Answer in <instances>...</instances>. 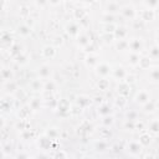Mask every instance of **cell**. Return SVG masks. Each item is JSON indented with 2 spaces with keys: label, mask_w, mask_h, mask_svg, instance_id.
Here are the masks:
<instances>
[{
  "label": "cell",
  "mask_w": 159,
  "mask_h": 159,
  "mask_svg": "<svg viewBox=\"0 0 159 159\" xmlns=\"http://www.w3.org/2000/svg\"><path fill=\"white\" fill-rule=\"evenodd\" d=\"M12 45H14V41H12L11 35L7 31H1L0 32V48L10 50Z\"/></svg>",
  "instance_id": "1"
},
{
  "label": "cell",
  "mask_w": 159,
  "mask_h": 159,
  "mask_svg": "<svg viewBox=\"0 0 159 159\" xmlns=\"http://www.w3.org/2000/svg\"><path fill=\"white\" fill-rule=\"evenodd\" d=\"M94 70H96V73H97L99 77H107V76H109L111 72H112V67H111V65L107 63V62H98V63L96 65Z\"/></svg>",
  "instance_id": "2"
},
{
  "label": "cell",
  "mask_w": 159,
  "mask_h": 159,
  "mask_svg": "<svg viewBox=\"0 0 159 159\" xmlns=\"http://www.w3.org/2000/svg\"><path fill=\"white\" fill-rule=\"evenodd\" d=\"M127 150H128V153H129L132 157H139L140 152L143 150V147L139 144L138 140H132V142L128 143Z\"/></svg>",
  "instance_id": "3"
},
{
  "label": "cell",
  "mask_w": 159,
  "mask_h": 159,
  "mask_svg": "<svg viewBox=\"0 0 159 159\" xmlns=\"http://www.w3.org/2000/svg\"><path fill=\"white\" fill-rule=\"evenodd\" d=\"M119 11H120L122 16H123V17H125V19L133 20V19H135V17H137V10H135V9H134V6H132V5H125V6L120 7V9H119Z\"/></svg>",
  "instance_id": "4"
},
{
  "label": "cell",
  "mask_w": 159,
  "mask_h": 159,
  "mask_svg": "<svg viewBox=\"0 0 159 159\" xmlns=\"http://www.w3.org/2000/svg\"><path fill=\"white\" fill-rule=\"evenodd\" d=\"M143 48V42L140 39H132V40H128V50L130 52H140Z\"/></svg>",
  "instance_id": "5"
},
{
  "label": "cell",
  "mask_w": 159,
  "mask_h": 159,
  "mask_svg": "<svg viewBox=\"0 0 159 159\" xmlns=\"http://www.w3.org/2000/svg\"><path fill=\"white\" fill-rule=\"evenodd\" d=\"M149 99H150V94H149V92H148L147 89H140V91L135 94V97H134L135 103H138V104H140V106H143L144 103H147Z\"/></svg>",
  "instance_id": "6"
},
{
  "label": "cell",
  "mask_w": 159,
  "mask_h": 159,
  "mask_svg": "<svg viewBox=\"0 0 159 159\" xmlns=\"http://www.w3.org/2000/svg\"><path fill=\"white\" fill-rule=\"evenodd\" d=\"M37 145L40 149L42 150H48L51 147H52V139H50L46 134L41 135L39 139H37Z\"/></svg>",
  "instance_id": "7"
},
{
  "label": "cell",
  "mask_w": 159,
  "mask_h": 159,
  "mask_svg": "<svg viewBox=\"0 0 159 159\" xmlns=\"http://www.w3.org/2000/svg\"><path fill=\"white\" fill-rule=\"evenodd\" d=\"M139 16H140V20L142 21H153L155 19V10H152V9H144L139 12Z\"/></svg>",
  "instance_id": "8"
},
{
  "label": "cell",
  "mask_w": 159,
  "mask_h": 159,
  "mask_svg": "<svg viewBox=\"0 0 159 159\" xmlns=\"http://www.w3.org/2000/svg\"><path fill=\"white\" fill-rule=\"evenodd\" d=\"M66 32L72 36V37H77L80 34H81V29H80V25H77L76 22H70L67 26H66Z\"/></svg>",
  "instance_id": "9"
},
{
  "label": "cell",
  "mask_w": 159,
  "mask_h": 159,
  "mask_svg": "<svg viewBox=\"0 0 159 159\" xmlns=\"http://www.w3.org/2000/svg\"><path fill=\"white\" fill-rule=\"evenodd\" d=\"M112 76L116 78V80H118V81H124V78H125V76H127V71L122 67V66H117L114 70H112Z\"/></svg>",
  "instance_id": "10"
},
{
  "label": "cell",
  "mask_w": 159,
  "mask_h": 159,
  "mask_svg": "<svg viewBox=\"0 0 159 159\" xmlns=\"http://www.w3.org/2000/svg\"><path fill=\"white\" fill-rule=\"evenodd\" d=\"M113 35H114V39H117V40H124L128 36V30L125 26H117Z\"/></svg>",
  "instance_id": "11"
},
{
  "label": "cell",
  "mask_w": 159,
  "mask_h": 159,
  "mask_svg": "<svg viewBox=\"0 0 159 159\" xmlns=\"http://www.w3.org/2000/svg\"><path fill=\"white\" fill-rule=\"evenodd\" d=\"M41 53H42V56H43L45 58H53V57L56 56V47L52 46V45H46V46L42 48Z\"/></svg>",
  "instance_id": "12"
},
{
  "label": "cell",
  "mask_w": 159,
  "mask_h": 159,
  "mask_svg": "<svg viewBox=\"0 0 159 159\" xmlns=\"http://www.w3.org/2000/svg\"><path fill=\"white\" fill-rule=\"evenodd\" d=\"M84 62H86V65H87V66H89V67H93V68H94V67H96V65L99 62L97 53H94V52H89V53L86 56Z\"/></svg>",
  "instance_id": "13"
},
{
  "label": "cell",
  "mask_w": 159,
  "mask_h": 159,
  "mask_svg": "<svg viewBox=\"0 0 159 159\" xmlns=\"http://www.w3.org/2000/svg\"><path fill=\"white\" fill-rule=\"evenodd\" d=\"M118 93L122 94V96L128 97L129 93H130V84L125 81H120L119 84H118Z\"/></svg>",
  "instance_id": "14"
},
{
  "label": "cell",
  "mask_w": 159,
  "mask_h": 159,
  "mask_svg": "<svg viewBox=\"0 0 159 159\" xmlns=\"http://www.w3.org/2000/svg\"><path fill=\"white\" fill-rule=\"evenodd\" d=\"M139 144L144 148V147H148L150 143H152V134L149 132H143L140 135H139V139H138Z\"/></svg>",
  "instance_id": "15"
},
{
  "label": "cell",
  "mask_w": 159,
  "mask_h": 159,
  "mask_svg": "<svg viewBox=\"0 0 159 159\" xmlns=\"http://www.w3.org/2000/svg\"><path fill=\"white\" fill-rule=\"evenodd\" d=\"M76 39H77V43H78V46H81L82 48H84L86 46H88V45L91 43V39H89V36L86 35V34H80Z\"/></svg>",
  "instance_id": "16"
},
{
  "label": "cell",
  "mask_w": 159,
  "mask_h": 159,
  "mask_svg": "<svg viewBox=\"0 0 159 159\" xmlns=\"http://www.w3.org/2000/svg\"><path fill=\"white\" fill-rule=\"evenodd\" d=\"M39 76L41 80H47L51 76V68L48 65H42L39 70Z\"/></svg>",
  "instance_id": "17"
},
{
  "label": "cell",
  "mask_w": 159,
  "mask_h": 159,
  "mask_svg": "<svg viewBox=\"0 0 159 159\" xmlns=\"http://www.w3.org/2000/svg\"><path fill=\"white\" fill-rule=\"evenodd\" d=\"M138 66H139L142 70H148V68H150V66H152V58H150L149 56H142V57L139 58Z\"/></svg>",
  "instance_id": "18"
},
{
  "label": "cell",
  "mask_w": 159,
  "mask_h": 159,
  "mask_svg": "<svg viewBox=\"0 0 159 159\" xmlns=\"http://www.w3.org/2000/svg\"><path fill=\"white\" fill-rule=\"evenodd\" d=\"M91 98L89 97H87V96H80L78 98H77V106L80 107V109H83V108H86L87 106H89L91 104Z\"/></svg>",
  "instance_id": "19"
},
{
  "label": "cell",
  "mask_w": 159,
  "mask_h": 159,
  "mask_svg": "<svg viewBox=\"0 0 159 159\" xmlns=\"http://www.w3.org/2000/svg\"><path fill=\"white\" fill-rule=\"evenodd\" d=\"M97 112H98V114H99V116L104 117V116L112 114V108H111V106H109V104H107V103H102V104L98 107Z\"/></svg>",
  "instance_id": "20"
},
{
  "label": "cell",
  "mask_w": 159,
  "mask_h": 159,
  "mask_svg": "<svg viewBox=\"0 0 159 159\" xmlns=\"http://www.w3.org/2000/svg\"><path fill=\"white\" fill-rule=\"evenodd\" d=\"M148 132L152 134V135H157L158 132H159V120L158 119H153L149 125H148Z\"/></svg>",
  "instance_id": "21"
},
{
  "label": "cell",
  "mask_w": 159,
  "mask_h": 159,
  "mask_svg": "<svg viewBox=\"0 0 159 159\" xmlns=\"http://www.w3.org/2000/svg\"><path fill=\"white\" fill-rule=\"evenodd\" d=\"M43 82H42V80H34L32 82H31V84H30V87H31V89L34 91V92H41V91H43Z\"/></svg>",
  "instance_id": "22"
},
{
  "label": "cell",
  "mask_w": 159,
  "mask_h": 159,
  "mask_svg": "<svg viewBox=\"0 0 159 159\" xmlns=\"http://www.w3.org/2000/svg\"><path fill=\"white\" fill-rule=\"evenodd\" d=\"M143 109L145 113H154L157 111V103L153 102L152 99H149L147 103L143 104Z\"/></svg>",
  "instance_id": "23"
},
{
  "label": "cell",
  "mask_w": 159,
  "mask_h": 159,
  "mask_svg": "<svg viewBox=\"0 0 159 159\" xmlns=\"http://www.w3.org/2000/svg\"><path fill=\"white\" fill-rule=\"evenodd\" d=\"M17 32H19L21 36L27 37V36L31 34V27H30L29 25H26V24H22V25H20V26L17 27Z\"/></svg>",
  "instance_id": "24"
},
{
  "label": "cell",
  "mask_w": 159,
  "mask_h": 159,
  "mask_svg": "<svg viewBox=\"0 0 159 159\" xmlns=\"http://www.w3.org/2000/svg\"><path fill=\"white\" fill-rule=\"evenodd\" d=\"M97 87L101 91H107L109 88V81L107 80V77H101V80H98L97 82Z\"/></svg>",
  "instance_id": "25"
},
{
  "label": "cell",
  "mask_w": 159,
  "mask_h": 159,
  "mask_svg": "<svg viewBox=\"0 0 159 159\" xmlns=\"http://www.w3.org/2000/svg\"><path fill=\"white\" fill-rule=\"evenodd\" d=\"M139 58H140V55L138 52H130L129 56H128V62L132 66H137L138 62H139Z\"/></svg>",
  "instance_id": "26"
},
{
  "label": "cell",
  "mask_w": 159,
  "mask_h": 159,
  "mask_svg": "<svg viewBox=\"0 0 159 159\" xmlns=\"http://www.w3.org/2000/svg\"><path fill=\"white\" fill-rule=\"evenodd\" d=\"M149 78L152 80L153 83H157L159 81V70L157 66L153 67L152 70H149Z\"/></svg>",
  "instance_id": "27"
},
{
  "label": "cell",
  "mask_w": 159,
  "mask_h": 159,
  "mask_svg": "<svg viewBox=\"0 0 159 159\" xmlns=\"http://www.w3.org/2000/svg\"><path fill=\"white\" fill-rule=\"evenodd\" d=\"M45 134H46L50 139H52V140H56V139L58 138V135H60V133H58V130H57L56 128H48V129L45 132Z\"/></svg>",
  "instance_id": "28"
},
{
  "label": "cell",
  "mask_w": 159,
  "mask_h": 159,
  "mask_svg": "<svg viewBox=\"0 0 159 159\" xmlns=\"http://www.w3.org/2000/svg\"><path fill=\"white\" fill-rule=\"evenodd\" d=\"M113 122H114V119H113V116H112V114H108V116L102 117V120H101L102 125H103V127H108V128L113 124Z\"/></svg>",
  "instance_id": "29"
},
{
  "label": "cell",
  "mask_w": 159,
  "mask_h": 159,
  "mask_svg": "<svg viewBox=\"0 0 159 159\" xmlns=\"http://www.w3.org/2000/svg\"><path fill=\"white\" fill-rule=\"evenodd\" d=\"M94 148H96V150H98V152H104V150L108 148V145H107V143H106L104 139H99L98 142L94 143Z\"/></svg>",
  "instance_id": "30"
},
{
  "label": "cell",
  "mask_w": 159,
  "mask_h": 159,
  "mask_svg": "<svg viewBox=\"0 0 159 159\" xmlns=\"http://www.w3.org/2000/svg\"><path fill=\"white\" fill-rule=\"evenodd\" d=\"M127 102H128L127 97H125V96L119 94V96L117 97V99H116V106H117V107H119V108H124V107H125V104H127Z\"/></svg>",
  "instance_id": "31"
},
{
  "label": "cell",
  "mask_w": 159,
  "mask_h": 159,
  "mask_svg": "<svg viewBox=\"0 0 159 159\" xmlns=\"http://www.w3.org/2000/svg\"><path fill=\"white\" fill-rule=\"evenodd\" d=\"M29 107H30V109H32V111L40 109V107H41V99H40V98H32L31 102H30V104H29Z\"/></svg>",
  "instance_id": "32"
},
{
  "label": "cell",
  "mask_w": 159,
  "mask_h": 159,
  "mask_svg": "<svg viewBox=\"0 0 159 159\" xmlns=\"http://www.w3.org/2000/svg\"><path fill=\"white\" fill-rule=\"evenodd\" d=\"M73 15H75V17H76L77 20H83L84 17H87V12H86V10H83V9H76V10L73 11Z\"/></svg>",
  "instance_id": "33"
},
{
  "label": "cell",
  "mask_w": 159,
  "mask_h": 159,
  "mask_svg": "<svg viewBox=\"0 0 159 159\" xmlns=\"http://www.w3.org/2000/svg\"><path fill=\"white\" fill-rule=\"evenodd\" d=\"M106 10H107V12L113 14V12H116V11H119V6H118V4H117L116 1H112V2H109V4L107 5Z\"/></svg>",
  "instance_id": "34"
},
{
  "label": "cell",
  "mask_w": 159,
  "mask_h": 159,
  "mask_svg": "<svg viewBox=\"0 0 159 159\" xmlns=\"http://www.w3.org/2000/svg\"><path fill=\"white\" fill-rule=\"evenodd\" d=\"M117 50L118 51H125L128 50V40H117Z\"/></svg>",
  "instance_id": "35"
},
{
  "label": "cell",
  "mask_w": 159,
  "mask_h": 159,
  "mask_svg": "<svg viewBox=\"0 0 159 159\" xmlns=\"http://www.w3.org/2000/svg\"><path fill=\"white\" fill-rule=\"evenodd\" d=\"M58 109H60L61 112L71 111V109H70V103H68V101H67V99H62V101H60V102H58Z\"/></svg>",
  "instance_id": "36"
},
{
  "label": "cell",
  "mask_w": 159,
  "mask_h": 159,
  "mask_svg": "<svg viewBox=\"0 0 159 159\" xmlns=\"http://www.w3.org/2000/svg\"><path fill=\"white\" fill-rule=\"evenodd\" d=\"M158 1L159 0H144V5H145L147 9L157 10L158 9Z\"/></svg>",
  "instance_id": "37"
},
{
  "label": "cell",
  "mask_w": 159,
  "mask_h": 159,
  "mask_svg": "<svg viewBox=\"0 0 159 159\" xmlns=\"http://www.w3.org/2000/svg\"><path fill=\"white\" fill-rule=\"evenodd\" d=\"M0 75L4 78V81H7V80H10L12 77V72H11L10 68H2V70H0Z\"/></svg>",
  "instance_id": "38"
},
{
  "label": "cell",
  "mask_w": 159,
  "mask_h": 159,
  "mask_svg": "<svg viewBox=\"0 0 159 159\" xmlns=\"http://www.w3.org/2000/svg\"><path fill=\"white\" fill-rule=\"evenodd\" d=\"M15 58H16V61L20 63V65H25L26 62H27V55L25 53V52H20L17 56H15Z\"/></svg>",
  "instance_id": "39"
},
{
  "label": "cell",
  "mask_w": 159,
  "mask_h": 159,
  "mask_svg": "<svg viewBox=\"0 0 159 159\" xmlns=\"http://www.w3.org/2000/svg\"><path fill=\"white\" fill-rule=\"evenodd\" d=\"M99 137H101V139H104V140L111 137V130L108 129V127H103L99 130Z\"/></svg>",
  "instance_id": "40"
},
{
  "label": "cell",
  "mask_w": 159,
  "mask_h": 159,
  "mask_svg": "<svg viewBox=\"0 0 159 159\" xmlns=\"http://www.w3.org/2000/svg\"><path fill=\"white\" fill-rule=\"evenodd\" d=\"M19 116H20V118H21L22 120H26L27 117L30 116V107H29V106H27V107H24V108L20 111Z\"/></svg>",
  "instance_id": "41"
},
{
  "label": "cell",
  "mask_w": 159,
  "mask_h": 159,
  "mask_svg": "<svg viewBox=\"0 0 159 159\" xmlns=\"http://www.w3.org/2000/svg\"><path fill=\"white\" fill-rule=\"evenodd\" d=\"M102 40H104V42H107V43L112 42V41L114 40V35H113V32H103V35H102Z\"/></svg>",
  "instance_id": "42"
},
{
  "label": "cell",
  "mask_w": 159,
  "mask_h": 159,
  "mask_svg": "<svg viewBox=\"0 0 159 159\" xmlns=\"http://www.w3.org/2000/svg\"><path fill=\"white\" fill-rule=\"evenodd\" d=\"M149 57H150L152 60H157V58L159 57V50H158V46H157V45L153 46V48L149 51Z\"/></svg>",
  "instance_id": "43"
},
{
  "label": "cell",
  "mask_w": 159,
  "mask_h": 159,
  "mask_svg": "<svg viewBox=\"0 0 159 159\" xmlns=\"http://www.w3.org/2000/svg\"><path fill=\"white\" fill-rule=\"evenodd\" d=\"M116 27H117L116 24H113V22H107V24H104V32H114Z\"/></svg>",
  "instance_id": "44"
},
{
  "label": "cell",
  "mask_w": 159,
  "mask_h": 159,
  "mask_svg": "<svg viewBox=\"0 0 159 159\" xmlns=\"http://www.w3.org/2000/svg\"><path fill=\"white\" fill-rule=\"evenodd\" d=\"M53 88H55V83H53V81H51V80L43 84V91H46V92H51Z\"/></svg>",
  "instance_id": "45"
},
{
  "label": "cell",
  "mask_w": 159,
  "mask_h": 159,
  "mask_svg": "<svg viewBox=\"0 0 159 159\" xmlns=\"http://www.w3.org/2000/svg\"><path fill=\"white\" fill-rule=\"evenodd\" d=\"M63 43V39L61 37V36H56L55 39H53V41H52V46H55V47H58V46H61Z\"/></svg>",
  "instance_id": "46"
},
{
  "label": "cell",
  "mask_w": 159,
  "mask_h": 159,
  "mask_svg": "<svg viewBox=\"0 0 159 159\" xmlns=\"http://www.w3.org/2000/svg\"><path fill=\"white\" fill-rule=\"evenodd\" d=\"M102 19H103V22H104V24H107V22H113V15L109 14V12H106Z\"/></svg>",
  "instance_id": "47"
},
{
  "label": "cell",
  "mask_w": 159,
  "mask_h": 159,
  "mask_svg": "<svg viewBox=\"0 0 159 159\" xmlns=\"http://www.w3.org/2000/svg\"><path fill=\"white\" fill-rule=\"evenodd\" d=\"M138 114H137V112H134V111H129L128 113H127V119H129V120H137L138 118Z\"/></svg>",
  "instance_id": "48"
},
{
  "label": "cell",
  "mask_w": 159,
  "mask_h": 159,
  "mask_svg": "<svg viewBox=\"0 0 159 159\" xmlns=\"http://www.w3.org/2000/svg\"><path fill=\"white\" fill-rule=\"evenodd\" d=\"M68 155H67V153L66 152H63V150H58L57 149V152L53 154V158H67Z\"/></svg>",
  "instance_id": "49"
},
{
  "label": "cell",
  "mask_w": 159,
  "mask_h": 159,
  "mask_svg": "<svg viewBox=\"0 0 159 159\" xmlns=\"http://www.w3.org/2000/svg\"><path fill=\"white\" fill-rule=\"evenodd\" d=\"M35 2H36V5H37V7H40V9H43L48 2H47V0H35Z\"/></svg>",
  "instance_id": "50"
},
{
  "label": "cell",
  "mask_w": 159,
  "mask_h": 159,
  "mask_svg": "<svg viewBox=\"0 0 159 159\" xmlns=\"http://www.w3.org/2000/svg\"><path fill=\"white\" fill-rule=\"evenodd\" d=\"M47 2H48L50 5H53V6H56V5H58V4L61 2V0H47Z\"/></svg>",
  "instance_id": "51"
},
{
  "label": "cell",
  "mask_w": 159,
  "mask_h": 159,
  "mask_svg": "<svg viewBox=\"0 0 159 159\" xmlns=\"http://www.w3.org/2000/svg\"><path fill=\"white\" fill-rule=\"evenodd\" d=\"M4 125H5V120H4V118L0 116V130L4 128Z\"/></svg>",
  "instance_id": "52"
},
{
  "label": "cell",
  "mask_w": 159,
  "mask_h": 159,
  "mask_svg": "<svg viewBox=\"0 0 159 159\" xmlns=\"http://www.w3.org/2000/svg\"><path fill=\"white\" fill-rule=\"evenodd\" d=\"M83 1H84V2H94L96 0H83Z\"/></svg>",
  "instance_id": "53"
},
{
  "label": "cell",
  "mask_w": 159,
  "mask_h": 159,
  "mask_svg": "<svg viewBox=\"0 0 159 159\" xmlns=\"http://www.w3.org/2000/svg\"><path fill=\"white\" fill-rule=\"evenodd\" d=\"M1 82H4V78H2V77H1V75H0V83H1Z\"/></svg>",
  "instance_id": "54"
},
{
  "label": "cell",
  "mask_w": 159,
  "mask_h": 159,
  "mask_svg": "<svg viewBox=\"0 0 159 159\" xmlns=\"http://www.w3.org/2000/svg\"><path fill=\"white\" fill-rule=\"evenodd\" d=\"M72 1H80V0H72Z\"/></svg>",
  "instance_id": "55"
},
{
  "label": "cell",
  "mask_w": 159,
  "mask_h": 159,
  "mask_svg": "<svg viewBox=\"0 0 159 159\" xmlns=\"http://www.w3.org/2000/svg\"><path fill=\"white\" fill-rule=\"evenodd\" d=\"M4 1H9V0H4Z\"/></svg>",
  "instance_id": "56"
},
{
  "label": "cell",
  "mask_w": 159,
  "mask_h": 159,
  "mask_svg": "<svg viewBox=\"0 0 159 159\" xmlns=\"http://www.w3.org/2000/svg\"><path fill=\"white\" fill-rule=\"evenodd\" d=\"M0 32H1V31H0Z\"/></svg>",
  "instance_id": "57"
}]
</instances>
